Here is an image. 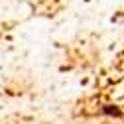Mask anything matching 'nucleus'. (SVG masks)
Instances as JSON below:
<instances>
[{
    "instance_id": "obj_1",
    "label": "nucleus",
    "mask_w": 124,
    "mask_h": 124,
    "mask_svg": "<svg viewBox=\"0 0 124 124\" xmlns=\"http://www.w3.org/2000/svg\"><path fill=\"white\" fill-rule=\"evenodd\" d=\"M102 114L104 116H112V118H122L124 112H122V108L118 104H104L102 106Z\"/></svg>"
}]
</instances>
